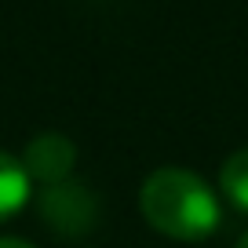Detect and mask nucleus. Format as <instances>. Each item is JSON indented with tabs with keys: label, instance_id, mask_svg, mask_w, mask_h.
Segmentation results:
<instances>
[{
	"label": "nucleus",
	"instance_id": "obj_1",
	"mask_svg": "<svg viewBox=\"0 0 248 248\" xmlns=\"http://www.w3.org/2000/svg\"><path fill=\"white\" fill-rule=\"evenodd\" d=\"M139 208L146 223L171 241H204L223 219L219 197L190 168H157L139 190Z\"/></svg>",
	"mask_w": 248,
	"mask_h": 248
},
{
	"label": "nucleus",
	"instance_id": "obj_2",
	"mask_svg": "<svg viewBox=\"0 0 248 248\" xmlns=\"http://www.w3.org/2000/svg\"><path fill=\"white\" fill-rule=\"evenodd\" d=\"M40 219L47 223V230L59 233V237H84L95 223H99V201L88 186L73 183H55V186H44L40 194Z\"/></svg>",
	"mask_w": 248,
	"mask_h": 248
},
{
	"label": "nucleus",
	"instance_id": "obj_3",
	"mask_svg": "<svg viewBox=\"0 0 248 248\" xmlns=\"http://www.w3.org/2000/svg\"><path fill=\"white\" fill-rule=\"evenodd\" d=\"M18 161H22L30 183L37 179V183H44V186H55V183H66V179H70L73 164H77V150H73V142L66 139V135L44 132V135H37V139H30V146H26V154L18 157Z\"/></svg>",
	"mask_w": 248,
	"mask_h": 248
},
{
	"label": "nucleus",
	"instance_id": "obj_4",
	"mask_svg": "<svg viewBox=\"0 0 248 248\" xmlns=\"http://www.w3.org/2000/svg\"><path fill=\"white\" fill-rule=\"evenodd\" d=\"M26 201H30V175H26L22 161L0 150V223L22 212Z\"/></svg>",
	"mask_w": 248,
	"mask_h": 248
},
{
	"label": "nucleus",
	"instance_id": "obj_5",
	"mask_svg": "<svg viewBox=\"0 0 248 248\" xmlns=\"http://www.w3.org/2000/svg\"><path fill=\"white\" fill-rule=\"evenodd\" d=\"M219 186H223L226 201H230L233 208L248 212V146L223 161V168H219Z\"/></svg>",
	"mask_w": 248,
	"mask_h": 248
},
{
	"label": "nucleus",
	"instance_id": "obj_6",
	"mask_svg": "<svg viewBox=\"0 0 248 248\" xmlns=\"http://www.w3.org/2000/svg\"><path fill=\"white\" fill-rule=\"evenodd\" d=\"M0 248H33L30 241H18V237H0Z\"/></svg>",
	"mask_w": 248,
	"mask_h": 248
},
{
	"label": "nucleus",
	"instance_id": "obj_7",
	"mask_svg": "<svg viewBox=\"0 0 248 248\" xmlns=\"http://www.w3.org/2000/svg\"><path fill=\"white\" fill-rule=\"evenodd\" d=\"M233 248H248V233H245V237H241V241H237Z\"/></svg>",
	"mask_w": 248,
	"mask_h": 248
}]
</instances>
